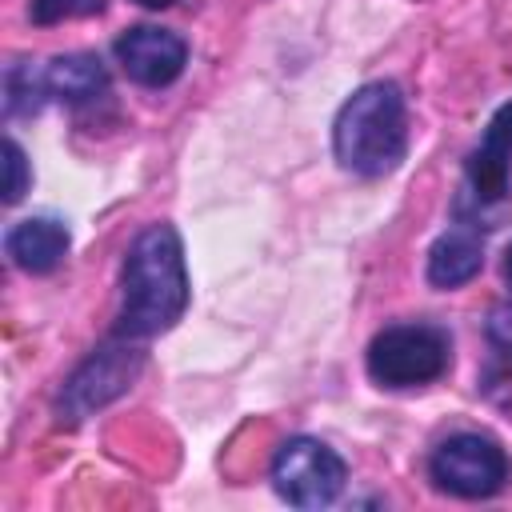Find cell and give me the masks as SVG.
Instances as JSON below:
<instances>
[{
	"label": "cell",
	"mask_w": 512,
	"mask_h": 512,
	"mask_svg": "<svg viewBox=\"0 0 512 512\" xmlns=\"http://www.w3.org/2000/svg\"><path fill=\"white\" fill-rule=\"evenodd\" d=\"M188 300H192V284H188L180 232L168 220L144 224L124 248L116 332L132 340L164 336L188 312Z\"/></svg>",
	"instance_id": "cell-1"
},
{
	"label": "cell",
	"mask_w": 512,
	"mask_h": 512,
	"mask_svg": "<svg viewBox=\"0 0 512 512\" xmlns=\"http://www.w3.org/2000/svg\"><path fill=\"white\" fill-rule=\"evenodd\" d=\"M332 156L360 180L392 176L408 156V100L396 80L360 84L332 120Z\"/></svg>",
	"instance_id": "cell-2"
},
{
	"label": "cell",
	"mask_w": 512,
	"mask_h": 512,
	"mask_svg": "<svg viewBox=\"0 0 512 512\" xmlns=\"http://www.w3.org/2000/svg\"><path fill=\"white\" fill-rule=\"evenodd\" d=\"M364 368L372 384L404 392V388H424L436 384L452 368V336L448 328L432 320H400L388 324L372 336L364 352Z\"/></svg>",
	"instance_id": "cell-3"
},
{
	"label": "cell",
	"mask_w": 512,
	"mask_h": 512,
	"mask_svg": "<svg viewBox=\"0 0 512 512\" xmlns=\"http://www.w3.org/2000/svg\"><path fill=\"white\" fill-rule=\"evenodd\" d=\"M144 360H148L144 340L120 336V332H112L108 340H100L64 376V384L56 392V416H60V424H80L92 412L116 404L136 384V376L144 372Z\"/></svg>",
	"instance_id": "cell-4"
},
{
	"label": "cell",
	"mask_w": 512,
	"mask_h": 512,
	"mask_svg": "<svg viewBox=\"0 0 512 512\" xmlns=\"http://www.w3.org/2000/svg\"><path fill=\"white\" fill-rule=\"evenodd\" d=\"M428 480L456 500H492L512 484V460L488 432H452L432 448Z\"/></svg>",
	"instance_id": "cell-5"
},
{
	"label": "cell",
	"mask_w": 512,
	"mask_h": 512,
	"mask_svg": "<svg viewBox=\"0 0 512 512\" xmlns=\"http://www.w3.org/2000/svg\"><path fill=\"white\" fill-rule=\"evenodd\" d=\"M508 196H512V100H504L492 112L484 136L464 160L456 216L460 224L480 228V220H488L500 204H508Z\"/></svg>",
	"instance_id": "cell-6"
},
{
	"label": "cell",
	"mask_w": 512,
	"mask_h": 512,
	"mask_svg": "<svg viewBox=\"0 0 512 512\" xmlns=\"http://www.w3.org/2000/svg\"><path fill=\"white\" fill-rule=\"evenodd\" d=\"M348 484L344 456L316 436H288L272 456V488L292 508H328Z\"/></svg>",
	"instance_id": "cell-7"
},
{
	"label": "cell",
	"mask_w": 512,
	"mask_h": 512,
	"mask_svg": "<svg viewBox=\"0 0 512 512\" xmlns=\"http://www.w3.org/2000/svg\"><path fill=\"white\" fill-rule=\"evenodd\" d=\"M112 52H116L120 68L128 72V80H136L140 88H168L188 68V40L160 24L124 28L116 36Z\"/></svg>",
	"instance_id": "cell-8"
},
{
	"label": "cell",
	"mask_w": 512,
	"mask_h": 512,
	"mask_svg": "<svg viewBox=\"0 0 512 512\" xmlns=\"http://www.w3.org/2000/svg\"><path fill=\"white\" fill-rule=\"evenodd\" d=\"M68 244H72L68 228H64L60 220H52V216H24V220H16V224L4 232V252H8V260H12L20 272H28V276H48V272H56V268L64 264V256H68Z\"/></svg>",
	"instance_id": "cell-9"
},
{
	"label": "cell",
	"mask_w": 512,
	"mask_h": 512,
	"mask_svg": "<svg viewBox=\"0 0 512 512\" xmlns=\"http://www.w3.org/2000/svg\"><path fill=\"white\" fill-rule=\"evenodd\" d=\"M484 268V240L472 224H456L448 232H440L428 248V264L424 276L436 292H452L464 288L468 280H476Z\"/></svg>",
	"instance_id": "cell-10"
},
{
	"label": "cell",
	"mask_w": 512,
	"mask_h": 512,
	"mask_svg": "<svg viewBox=\"0 0 512 512\" xmlns=\"http://www.w3.org/2000/svg\"><path fill=\"white\" fill-rule=\"evenodd\" d=\"M44 84H48V100L60 104H92L100 96H108V68L96 52H64L44 60Z\"/></svg>",
	"instance_id": "cell-11"
},
{
	"label": "cell",
	"mask_w": 512,
	"mask_h": 512,
	"mask_svg": "<svg viewBox=\"0 0 512 512\" xmlns=\"http://www.w3.org/2000/svg\"><path fill=\"white\" fill-rule=\"evenodd\" d=\"M48 104V84H44V64L40 60H12L4 68V116H36Z\"/></svg>",
	"instance_id": "cell-12"
},
{
	"label": "cell",
	"mask_w": 512,
	"mask_h": 512,
	"mask_svg": "<svg viewBox=\"0 0 512 512\" xmlns=\"http://www.w3.org/2000/svg\"><path fill=\"white\" fill-rule=\"evenodd\" d=\"M104 8H108V0H32L28 4V20L40 24V28H52V24H64V20L100 16Z\"/></svg>",
	"instance_id": "cell-13"
},
{
	"label": "cell",
	"mask_w": 512,
	"mask_h": 512,
	"mask_svg": "<svg viewBox=\"0 0 512 512\" xmlns=\"http://www.w3.org/2000/svg\"><path fill=\"white\" fill-rule=\"evenodd\" d=\"M28 184H32L28 156L12 136H4V204H16L28 192Z\"/></svg>",
	"instance_id": "cell-14"
},
{
	"label": "cell",
	"mask_w": 512,
	"mask_h": 512,
	"mask_svg": "<svg viewBox=\"0 0 512 512\" xmlns=\"http://www.w3.org/2000/svg\"><path fill=\"white\" fill-rule=\"evenodd\" d=\"M488 340L500 352H512V304L492 308V316H488Z\"/></svg>",
	"instance_id": "cell-15"
},
{
	"label": "cell",
	"mask_w": 512,
	"mask_h": 512,
	"mask_svg": "<svg viewBox=\"0 0 512 512\" xmlns=\"http://www.w3.org/2000/svg\"><path fill=\"white\" fill-rule=\"evenodd\" d=\"M500 276H504V288L512 292V240L504 244V256H500Z\"/></svg>",
	"instance_id": "cell-16"
},
{
	"label": "cell",
	"mask_w": 512,
	"mask_h": 512,
	"mask_svg": "<svg viewBox=\"0 0 512 512\" xmlns=\"http://www.w3.org/2000/svg\"><path fill=\"white\" fill-rule=\"evenodd\" d=\"M132 4H140V8H152V12H160V8H172L176 0H132Z\"/></svg>",
	"instance_id": "cell-17"
}]
</instances>
